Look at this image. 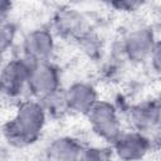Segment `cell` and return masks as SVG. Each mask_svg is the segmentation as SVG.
I'll list each match as a JSON object with an SVG mask.
<instances>
[{"label": "cell", "instance_id": "8992f818", "mask_svg": "<svg viewBox=\"0 0 161 161\" xmlns=\"http://www.w3.org/2000/svg\"><path fill=\"white\" fill-rule=\"evenodd\" d=\"M143 140L140 137H135V136H127L123 140L119 141L118 145V150L119 153L122 155H127L128 157H133L136 153H138L141 151H143Z\"/></svg>", "mask_w": 161, "mask_h": 161}, {"label": "cell", "instance_id": "9c48e42d", "mask_svg": "<svg viewBox=\"0 0 161 161\" xmlns=\"http://www.w3.org/2000/svg\"><path fill=\"white\" fill-rule=\"evenodd\" d=\"M10 38H11V35L9 34V29L0 28V52H1V49H4L8 45Z\"/></svg>", "mask_w": 161, "mask_h": 161}, {"label": "cell", "instance_id": "5b68a950", "mask_svg": "<svg viewBox=\"0 0 161 161\" xmlns=\"http://www.w3.org/2000/svg\"><path fill=\"white\" fill-rule=\"evenodd\" d=\"M34 87L39 91V92H48L53 88L54 84V75L50 72L49 68H39L35 74L31 78Z\"/></svg>", "mask_w": 161, "mask_h": 161}, {"label": "cell", "instance_id": "52a82bcc", "mask_svg": "<svg viewBox=\"0 0 161 161\" xmlns=\"http://www.w3.org/2000/svg\"><path fill=\"white\" fill-rule=\"evenodd\" d=\"M70 94H72V98H69V99L77 108H84V107L89 106V103L93 99V94H92L91 89H88L83 86H78V87L73 88Z\"/></svg>", "mask_w": 161, "mask_h": 161}, {"label": "cell", "instance_id": "6da1fadb", "mask_svg": "<svg viewBox=\"0 0 161 161\" xmlns=\"http://www.w3.org/2000/svg\"><path fill=\"white\" fill-rule=\"evenodd\" d=\"M35 104H28L25 106L19 114V118L16 121V131L21 135V137H31L35 135L42 126L43 114Z\"/></svg>", "mask_w": 161, "mask_h": 161}, {"label": "cell", "instance_id": "ba28073f", "mask_svg": "<svg viewBox=\"0 0 161 161\" xmlns=\"http://www.w3.org/2000/svg\"><path fill=\"white\" fill-rule=\"evenodd\" d=\"M31 48V50H29V52H31V53H34V54H36V55H43V54H45L48 50V48H49V38H47L44 34H40V42H34L33 39L31 40H29V49Z\"/></svg>", "mask_w": 161, "mask_h": 161}, {"label": "cell", "instance_id": "3957f363", "mask_svg": "<svg viewBox=\"0 0 161 161\" xmlns=\"http://www.w3.org/2000/svg\"><path fill=\"white\" fill-rule=\"evenodd\" d=\"M24 70L25 68L23 65H19V64H11L9 65L3 77H1V86L8 91V92H11L14 91L16 87L21 86V82H23V78H24Z\"/></svg>", "mask_w": 161, "mask_h": 161}, {"label": "cell", "instance_id": "7a4b0ae2", "mask_svg": "<svg viewBox=\"0 0 161 161\" xmlns=\"http://www.w3.org/2000/svg\"><path fill=\"white\" fill-rule=\"evenodd\" d=\"M93 119L94 122L99 126V132L104 133V135H112L116 132L114 130V118H113V113L112 109H109L108 107L103 106H98L97 108L93 109Z\"/></svg>", "mask_w": 161, "mask_h": 161}, {"label": "cell", "instance_id": "277c9868", "mask_svg": "<svg viewBox=\"0 0 161 161\" xmlns=\"http://www.w3.org/2000/svg\"><path fill=\"white\" fill-rule=\"evenodd\" d=\"M77 156V150L73 143L67 141L57 142L49 153L50 161H74Z\"/></svg>", "mask_w": 161, "mask_h": 161}]
</instances>
